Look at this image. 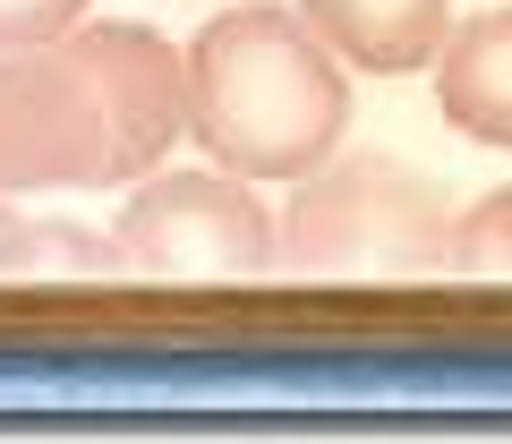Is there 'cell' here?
<instances>
[{
    "mask_svg": "<svg viewBox=\"0 0 512 444\" xmlns=\"http://www.w3.org/2000/svg\"><path fill=\"white\" fill-rule=\"evenodd\" d=\"M350 120V60L282 0L188 35V137L239 180H308Z\"/></svg>",
    "mask_w": 512,
    "mask_h": 444,
    "instance_id": "6da1fadb",
    "label": "cell"
},
{
    "mask_svg": "<svg viewBox=\"0 0 512 444\" xmlns=\"http://www.w3.org/2000/svg\"><path fill=\"white\" fill-rule=\"evenodd\" d=\"M282 274L299 282H427L453 274V205L393 154H342L291 180Z\"/></svg>",
    "mask_w": 512,
    "mask_h": 444,
    "instance_id": "7a4b0ae2",
    "label": "cell"
},
{
    "mask_svg": "<svg viewBox=\"0 0 512 444\" xmlns=\"http://www.w3.org/2000/svg\"><path fill=\"white\" fill-rule=\"evenodd\" d=\"M120 257L137 282H265L282 274V222L239 171H146L120 205Z\"/></svg>",
    "mask_w": 512,
    "mask_h": 444,
    "instance_id": "3957f363",
    "label": "cell"
},
{
    "mask_svg": "<svg viewBox=\"0 0 512 444\" xmlns=\"http://www.w3.org/2000/svg\"><path fill=\"white\" fill-rule=\"evenodd\" d=\"M103 171H111V111L86 60L69 43L0 52V197L103 188Z\"/></svg>",
    "mask_w": 512,
    "mask_h": 444,
    "instance_id": "277c9868",
    "label": "cell"
},
{
    "mask_svg": "<svg viewBox=\"0 0 512 444\" xmlns=\"http://www.w3.org/2000/svg\"><path fill=\"white\" fill-rule=\"evenodd\" d=\"M60 43L86 60V77L103 86V111H111V171H103V188L146 180V171L188 137V52L163 43L154 26H128V18L77 26V35H60Z\"/></svg>",
    "mask_w": 512,
    "mask_h": 444,
    "instance_id": "5b68a950",
    "label": "cell"
},
{
    "mask_svg": "<svg viewBox=\"0 0 512 444\" xmlns=\"http://www.w3.org/2000/svg\"><path fill=\"white\" fill-rule=\"evenodd\" d=\"M299 18L367 77H410L444 52L453 0H299Z\"/></svg>",
    "mask_w": 512,
    "mask_h": 444,
    "instance_id": "8992f818",
    "label": "cell"
},
{
    "mask_svg": "<svg viewBox=\"0 0 512 444\" xmlns=\"http://www.w3.org/2000/svg\"><path fill=\"white\" fill-rule=\"evenodd\" d=\"M436 103L461 137L478 146H512V9L453 26L436 52Z\"/></svg>",
    "mask_w": 512,
    "mask_h": 444,
    "instance_id": "52a82bcc",
    "label": "cell"
},
{
    "mask_svg": "<svg viewBox=\"0 0 512 444\" xmlns=\"http://www.w3.org/2000/svg\"><path fill=\"white\" fill-rule=\"evenodd\" d=\"M128 274L120 231H86V222H26L18 282H111Z\"/></svg>",
    "mask_w": 512,
    "mask_h": 444,
    "instance_id": "ba28073f",
    "label": "cell"
},
{
    "mask_svg": "<svg viewBox=\"0 0 512 444\" xmlns=\"http://www.w3.org/2000/svg\"><path fill=\"white\" fill-rule=\"evenodd\" d=\"M453 274L461 282H512V188H495L470 214H453Z\"/></svg>",
    "mask_w": 512,
    "mask_h": 444,
    "instance_id": "9c48e42d",
    "label": "cell"
},
{
    "mask_svg": "<svg viewBox=\"0 0 512 444\" xmlns=\"http://www.w3.org/2000/svg\"><path fill=\"white\" fill-rule=\"evenodd\" d=\"M86 0H0V52H35V43L77 35Z\"/></svg>",
    "mask_w": 512,
    "mask_h": 444,
    "instance_id": "30bf717a",
    "label": "cell"
},
{
    "mask_svg": "<svg viewBox=\"0 0 512 444\" xmlns=\"http://www.w3.org/2000/svg\"><path fill=\"white\" fill-rule=\"evenodd\" d=\"M18 248H26V214L0 197V282H18Z\"/></svg>",
    "mask_w": 512,
    "mask_h": 444,
    "instance_id": "8fae6325",
    "label": "cell"
}]
</instances>
